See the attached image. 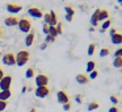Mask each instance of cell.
I'll use <instances>...</instances> for the list:
<instances>
[{
	"instance_id": "obj_41",
	"label": "cell",
	"mask_w": 122,
	"mask_h": 112,
	"mask_svg": "<svg viewBox=\"0 0 122 112\" xmlns=\"http://www.w3.org/2000/svg\"><path fill=\"white\" fill-rule=\"evenodd\" d=\"M3 77H4V71H3L1 69H0V80L3 79Z\"/></svg>"
},
{
	"instance_id": "obj_20",
	"label": "cell",
	"mask_w": 122,
	"mask_h": 112,
	"mask_svg": "<svg viewBox=\"0 0 122 112\" xmlns=\"http://www.w3.org/2000/svg\"><path fill=\"white\" fill-rule=\"evenodd\" d=\"M113 66L117 67V69H119V67H122V58L121 57H116L113 61Z\"/></svg>"
},
{
	"instance_id": "obj_39",
	"label": "cell",
	"mask_w": 122,
	"mask_h": 112,
	"mask_svg": "<svg viewBox=\"0 0 122 112\" xmlns=\"http://www.w3.org/2000/svg\"><path fill=\"white\" fill-rule=\"evenodd\" d=\"M40 48H41V50H45V49H46V48H47V44H46V42H43V44H42V45H41V46H40Z\"/></svg>"
},
{
	"instance_id": "obj_1",
	"label": "cell",
	"mask_w": 122,
	"mask_h": 112,
	"mask_svg": "<svg viewBox=\"0 0 122 112\" xmlns=\"http://www.w3.org/2000/svg\"><path fill=\"white\" fill-rule=\"evenodd\" d=\"M29 57H30V54L28 50H20L16 54V65L17 66H24V65H26L28 61H29Z\"/></svg>"
},
{
	"instance_id": "obj_42",
	"label": "cell",
	"mask_w": 122,
	"mask_h": 112,
	"mask_svg": "<svg viewBox=\"0 0 122 112\" xmlns=\"http://www.w3.org/2000/svg\"><path fill=\"white\" fill-rule=\"evenodd\" d=\"M29 112H37V109H36V108H32V109H30V111Z\"/></svg>"
},
{
	"instance_id": "obj_16",
	"label": "cell",
	"mask_w": 122,
	"mask_h": 112,
	"mask_svg": "<svg viewBox=\"0 0 122 112\" xmlns=\"http://www.w3.org/2000/svg\"><path fill=\"white\" fill-rule=\"evenodd\" d=\"M11 96H12L11 90H4V91H0V100L7 101L9 98H11Z\"/></svg>"
},
{
	"instance_id": "obj_13",
	"label": "cell",
	"mask_w": 122,
	"mask_h": 112,
	"mask_svg": "<svg viewBox=\"0 0 122 112\" xmlns=\"http://www.w3.org/2000/svg\"><path fill=\"white\" fill-rule=\"evenodd\" d=\"M34 37H36L34 32H32V30H30V32L28 33L26 38H25V45H26V46H32L33 42H34Z\"/></svg>"
},
{
	"instance_id": "obj_29",
	"label": "cell",
	"mask_w": 122,
	"mask_h": 112,
	"mask_svg": "<svg viewBox=\"0 0 122 112\" xmlns=\"http://www.w3.org/2000/svg\"><path fill=\"white\" fill-rule=\"evenodd\" d=\"M45 41H46V44H49V42H54V41H55V37H53V36L47 34V36H46V38H45Z\"/></svg>"
},
{
	"instance_id": "obj_15",
	"label": "cell",
	"mask_w": 122,
	"mask_h": 112,
	"mask_svg": "<svg viewBox=\"0 0 122 112\" xmlns=\"http://www.w3.org/2000/svg\"><path fill=\"white\" fill-rule=\"evenodd\" d=\"M49 13H50V24H49V25H50V27H55V25L58 24V17H56V13L54 12V9H51Z\"/></svg>"
},
{
	"instance_id": "obj_21",
	"label": "cell",
	"mask_w": 122,
	"mask_h": 112,
	"mask_svg": "<svg viewBox=\"0 0 122 112\" xmlns=\"http://www.w3.org/2000/svg\"><path fill=\"white\" fill-rule=\"evenodd\" d=\"M64 11H66V15H68V16H72V17L75 16V9L72 8L71 6H67V7H64Z\"/></svg>"
},
{
	"instance_id": "obj_11",
	"label": "cell",
	"mask_w": 122,
	"mask_h": 112,
	"mask_svg": "<svg viewBox=\"0 0 122 112\" xmlns=\"http://www.w3.org/2000/svg\"><path fill=\"white\" fill-rule=\"evenodd\" d=\"M98 13H100V8L96 9V11L92 13V17H91V25H92L93 28H96L97 24H98Z\"/></svg>"
},
{
	"instance_id": "obj_10",
	"label": "cell",
	"mask_w": 122,
	"mask_h": 112,
	"mask_svg": "<svg viewBox=\"0 0 122 112\" xmlns=\"http://www.w3.org/2000/svg\"><path fill=\"white\" fill-rule=\"evenodd\" d=\"M4 24L7 25V27H15V25L19 24V19L15 16H8L4 19Z\"/></svg>"
},
{
	"instance_id": "obj_35",
	"label": "cell",
	"mask_w": 122,
	"mask_h": 112,
	"mask_svg": "<svg viewBox=\"0 0 122 112\" xmlns=\"http://www.w3.org/2000/svg\"><path fill=\"white\" fill-rule=\"evenodd\" d=\"M63 109L64 111H70V109H71V104H70V101L66 103V104H63Z\"/></svg>"
},
{
	"instance_id": "obj_22",
	"label": "cell",
	"mask_w": 122,
	"mask_h": 112,
	"mask_svg": "<svg viewBox=\"0 0 122 112\" xmlns=\"http://www.w3.org/2000/svg\"><path fill=\"white\" fill-rule=\"evenodd\" d=\"M85 69H87L88 73L93 71V70H96V63H95L93 61H89V62L87 63V67H85Z\"/></svg>"
},
{
	"instance_id": "obj_43",
	"label": "cell",
	"mask_w": 122,
	"mask_h": 112,
	"mask_svg": "<svg viewBox=\"0 0 122 112\" xmlns=\"http://www.w3.org/2000/svg\"><path fill=\"white\" fill-rule=\"evenodd\" d=\"M0 40H1V29H0Z\"/></svg>"
},
{
	"instance_id": "obj_12",
	"label": "cell",
	"mask_w": 122,
	"mask_h": 112,
	"mask_svg": "<svg viewBox=\"0 0 122 112\" xmlns=\"http://www.w3.org/2000/svg\"><path fill=\"white\" fill-rule=\"evenodd\" d=\"M75 80H76L79 84H87L88 80H89V78H88L87 75H84V74H77L76 77H75Z\"/></svg>"
},
{
	"instance_id": "obj_31",
	"label": "cell",
	"mask_w": 122,
	"mask_h": 112,
	"mask_svg": "<svg viewBox=\"0 0 122 112\" xmlns=\"http://www.w3.org/2000/svg\"><path fill=\"white\" fill-rule=\"evenodd\" d=\"M42 30H43V33L47 36V34H49V25H47V24H43V25H42Z\"/></svg>"
},
{
	"instance_id": "obj_17",
	"label": "cell",
	"mask_w": 122,
	"mask_h": 112,
	"mask_svg": "<svg viewBox=\"0 0 122 112\" xmlns=\"http://www.w3.org/2000/svg\"><path fill=\"white\" fill-rule=\"evenodd\" d=\"M109 19V12L106 9H100V13H98V21H105Z\"/></svg>"
},
{
	"instance_id": "obj_2",
	"label": "cell",
	"mask_w": 122,
	"mask_h": 112,
	"mask_svg": "<svg viewBox=\"0 0 122 112\" xmlns=\"http://www.w3.org/2000/svg\"><path fill=\"white\" fill-rule=\"evenodd\" d=\"M17 27H19V29L21 30L22 33H29L30 30H32V22H30L28 19H24V17H22V19L19 20Z\"/></svg>"
},
{
	"instance_id": "obj_24",
	"label": "cell",
	"mask_w": 122,
	"mask_h": 112,
	"mask_svg": "<svg viewBox=\"0 0 122 112\" xmlns=\"http://www.w3.org/2000/svg\"><path fill=\"white\" fill-rule=\"evenodd\" d=\"M49 34L53 36V37H56V36H58V32H56V27H50V25H49Z\"/></svg>"
},
{
	"instance_id": "obj_32",
	"label": "cell",
	"mask_w": 122,
	"mask_h": 112,
	"mask_svg": "<svg viewBox=\"0 0 122 112\" xmlns=\"http://www.w3.org/2000/svg\"><path fill=\"white\" fill-rule=\"evenodd\" d=\"M114 57H121V58H122V48L117 49L116 53H114Z\"/></svg>"
},
{
	"instance_id": "obj_26",
	"label": "cell",
	"mask_w": 122,
	"mask_h": 112,
	"mask_svg": "<svg viewBox=\"0 0 122 112\" xmlns=\"http://www.w3.org/2000/svg\"><path fill=\"white\" fill-rule=\"evenodd\" d=\"M109 53H110V50H109L108 48H102L100 50V57H102V58H104V57L109 56Z\"/></svg>"
},
{
	"instance_id": "obj_44",
	"label": "cell",
	"mask_w": 122,
	"mask_h": 112,
	"mask_svg": "<svg viewBox=\"0 0 122 112\" xmlns=\"http://www.w3.org/2000/svg\"><path fill=\"white\" fill-rule=\"evenodd\" d=\"M117 1H118V3H119V4H121V3H122V0H117Z\"/></svg>"
},
{
	"instance_id": "obj_36",
	"label": "cell",
	"mask_w": 122,
	"mask_h": 112,
	"mask_svg": "<svg viewBox=\"0 0 122 112\" xmlns=\"http://www.w3.org/2000/svg\"><path fill=\"white\" fill-rule=\"evenodd\" d=\"M75 100H76L77 104H81V95H80V94H77L76 98H75Z\"/></svg>"
},
{
	"instance_id": "obj_3",
	"label": "cell",
	"mask_w": 122,
	"mask_h": 112,
	"mask_svg": "<svg viewBox=\"0 0 122 112\" xmlns=\"http://www.w3.org/2000/svg\"><path fill=\"white\" fill-rule=\"evenodd\" d=\"M12 84V77L11 75H4L3 79L0 80V91L4 90H9Z\"/></svg>"
},
{
	"instance_id": "obj_5",
	"label": "cell",
	"mask_w": 122,
	"mask_h": 112,
	"mask_svg": "<svg viewBox=\"0 0 122 112\" xmlns=\"http://www.w3.org/2000/svg\"><path fill=\"white\" fill-rule=\"evenodd\" d=\"M3 63L7 66H13L16 65V56L13 53H7L3 56Z\"/></svg>"
},
{
	"instance_id": "obj_25",
	"label": "cell",
	"mask_w": 122,
	"mask_h": 112,
	"mask_svg": "<svg viewBox=\"0 0 122 112\" xmlns=\"http://www.w3.org/2000/svg\"><path fill=\"white\" fill-rule=\"evenodd\" d=\"M95 50H96V45L95 44H91L89 46H88V56H93V54H95Z\"/></svg>"
},
{
	"instance_id": "obj_14",
	"label": "cell",
	"mask_w": 122,
	"mask_h": 112,
	"mask_svg": "<svg viewBox=\"0 0 122 112\" xmlns=\"http://www.w3.org/2000/svg\"><path fill=\"white\" fill-rule=\"evenodd\" d=\"M112 44H114V45H121L122 44V34L121 33L117 32L114 36H112Z\"/></svg>"
},
{
	"instance_id": "obj_34",
	"label": "cell",
	"mask_w": 122,
	"mask_h": 112,
	"mask_svg": "<svg viewBox=\"0 0 122 112\" xmlns=\"http://www.w3.org/2000/svg\"><path fill=\"white\" fill-rule=\"evenodd\" d=\"M55 27H56V32H58V34H62V24H61V22H58Z\"/></svg>"
},
{
	"instance_id": "obj_4",
	"label": "cell",
	"mask_w": 122,
	"mask_h": 112,
	"mask_svg": "<svg viewBox=\"0 0 122 112\" xmlns=\"http://www.w3.org/2000/svg\"><path fill=\"white\" fill-rule=\"evenodd\" d=\"M34 83H36V86H37V87L47 86V83H49V78H47V75H45V74H38L37 77L34 78Z\"/></svg>"
},
{
	"instance_id": "obj_23",
	"label": "cell",
	"mask_w": 122,
	"mask_h": 112,
	"mask_svg": "<svg viewBox=\"0 0 122 112\" xmlns=\"http://www.w3.org/2000/svg\"><path fill=\"white\" fill-rule=\"evenodd\" d=\"M34 77V69L33 67H29V69L26 70V73H25V78H28V79H30V78Z\"/></svg>"
},
{
	"instance_id": "obj_40",
	"label": "cell",
	"mask_w": 122,
	"mask_h": 112,
	"mask_svg": "<svg viewBox=\"0 0 122 112\" xmlns=\"http://www.w3.org/2000/svg\"><path fill=\"white\" fill-rule=\"evenodd\" d=\"M66 20H67V21H72V16H68V15H66Z\"/></svg>"
},
{
	"instance_id": "obj_27",
	"label": "cell",
	"mask_w": 122,
	"mask_h": 112,
	"mask_svg": "<svg viewBox=\"0 0 122 112\" xmlns=\"http://www.w3.org/2000/svg\"><path fill=\"white\" fill-rule=\"evenodd\" d=\"M97 77H98V71H97V70H93V71L89 73V77H88V78H89V79H96Z\"/></svg>"
},
{
	"instance_id": "obj_30",
	"label": "cell",
	"mask_w": 122,
	"mask_h": 112,
	"mask_svg": "<svg viewBox=\"0 0 122 112\" xmlns=\"http://www.w3.org/2000/svg\"><path fill=\"white\" fill-rule=\"evenodd\" d=\"M7 108V101H3V100H0V112H3L4 109Z\"/></svg>"
},
{
	"instance_id": "obj_8",
	"label": "cell",
	"mask_w": 122,
	"mask_h": 112,
	"mask_svg": "<svg viewBox=\"0 0 122 112\" xmlns=\"http://www.w3.org/2000/svg\"><path fill=\"white\" fill-rule=\"evenodd\" d=\"M56 100L59 101V103L63 106V104L68 103L70 99H68V95H67V92H64V91H58L56 92Z\"/></svg>"
},
{
	"instance_id": "obj_7",
	"label": "cell",
	"mask_w": 122,
	"mask_h": 112,
	"mask_svg": "<svg viewBox=\"0 0 122 112\" xmlns=\"http://www.w3.org/2000/svg\"><path fill=\"white\" fill-rule=\"evenodd\" d=\"M28 15L32 16L33 19H41V17H43L42 11H41L40 8H37V7H30V8L28 9Z\"/></svg>"
},
{
	"instance_id": "obj_33",
	"label": "cell",
	"mask_w": 122,
	"mask_h": 112,
	"mask_svg": "<svg viewBox=\"0 0 122 112\" xmlns=\"http://www.w3.org/2000/svg\"><path fill=\"white\" fill-rule=\"evenodd\" d=\"M109 99H110V101H112L113 104H117V103H118V98H117V96H114V95H112Z\"/></svg>"
},
{
	"instance_id": "obj_18",
	"label": "cell",
	"mask_w": 122,
	"mask_h": 112,
	"mask_svg": "<svg viewBox=\"0 0 122 112\" xmlns=\"http://www.w3.org/2000/svg\"><path fill=\"white\" fill-rule=\"evenodd\" d=\"M110 24H112V21H110L109 19H108V20H105V21L102 22V27H101L100 32H101V33H104L106 29H109V27H110Z\"/></svg>"
},
{
	"instance_id": "obj_38",
	"label": "cell",
	"mask_w": 122,
	"mask_h": 112,
	"mask_svg": "<svg viewBox=\"0 0 122 112\" xmlns=\"http://www.w3.org/2000/svg\"><path fill=\"white\" fill-rule=\"evenodd\" d=\"M109 33H110V37H112V36H114L117 33V29H116V28H110V32H109Z\"/></svg>"
},
{
	"instance_id": "obj_28",
	"label": "cell",
	"mask_w": 122,
	"mask_h": 112,
	"mask_svg": "<svg viewBox=\"0 0 122 112\" xmlns=\"http://www.w3.org/2000/svg\"><path fill=\"white\" fill-rule=\"evenodd\" d=\"M43 24H50V13H43Z\"/></svg>"
},
{
	"instance_id": "obj_6",
	"label": "cell",
	"mask_w": 122,
	"mask_h": 112,
	"mask_svg": "<svg viewBox=\"0 0 122 112\" xmlns=\"http://www.w3.org/2000/svg\"><path fill=\"white\" fill-rule=\"evenodd\" d=\"M34 94H36V96H37V98L43 99V98H46V96L50 94V90H49L47 86H42V87H37V88H36Z\"/></svg>"
},
{
	"instance_id": "obj_19",
	"label": "cell",
	"mask_w": 122,
	"mask_h": 112,
	"mask_svg": "<svg viewBox=\"0 0 122 112\" xmlns=\"http://www.w3.org/2000/svg\"><path fill=\"white\" fill-rule=\"evenodd\" d=\"M98 107H100V104H98L97 101H91V103L88 104L87 109H88V111H95V109L98 108Z\"/></svg>"
},
{
	"instance_id": "obj_45",
	"label": "cell",
	"mask_w": 122,
	"mask_h": 112,
	"mask_svg": "<svg viewBox=\"0 0 122 112\" xmlns=\"http://www.w3.org/2000/svg\"><path fill=\"white\" fill-rule=\"evenodd\" d=\"M121 6H122V3H121Z\"/></svg>"
},
{
	"instance_id": "obj_37",
	"label": "cell",
	"mask_w": 122,
	"mask_h": 112,
	"mask_svg": "<svg viewBox=\"0 0 122 112\" xmlns=\"http://www.w3.org/2000/svg\"><path fill=\"white\" fill-rule=\"evenodd\" d=\"M118 111H119V109L117 108L116 106H113V107H112V108H109V112H118Z\"/></svg>"
},
{
	"instance_id": "obj_9",
	"label": "cell",
	"mask_w": 122,
	"mask_h": 112,
	"mask_svg": "<svg viewBox=\"0 0 122 112\" xmlns=\"http://www.w3.org/2000/svg\"><path fill=\"white\" fill-rule=\"evenodd\" d=\"M21 9H22V7L19 6V4H11V3L7 4V11H8L9 13H12V15L21 12Z\"/></svg>"
}]
</instances>
